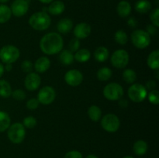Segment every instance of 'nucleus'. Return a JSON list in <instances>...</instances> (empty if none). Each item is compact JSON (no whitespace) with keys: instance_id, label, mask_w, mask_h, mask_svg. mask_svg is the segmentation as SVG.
I'll return each instance as SVG.
<instances>
[{"instance_id":"nucleus-32","label":"nucleus","mask_w":159,"mask_h":158,"mask_svg":"<svg viewBox=\"0 0 159 158\" xmlns=\"http://www.w3.org/2000/svg\"><path fill=\"white\" fill-rule=\"evenodd\" d=\"M148 100L149 102H151L152 104H153V105H158L159 103V92L158 90H152V91L149 92L148 95Z\"/></svg>"},{"instance_id":"nucleus-24","label":"nucleus","mask_w":159,"mask_h":158,"mask_svg":"<svg viewBox=\"0 0 159 158\" xmlns=\"http://www.w3.org/2000/svg\"><path fill=\"white\" fill-rule=\"evenodd\" d=\"M59 60L62 64L70 65L74 61V54L68 50H65L59 55Z\"/></svg>"},{"instance_id":"nucleus-31","label":"nucleus","mask_w":159,"mask_h":158,"mask_svg":"<svg viewBox=\"0 0 159 158\" xmlns=\"http://www.w3.org/2000/svg\"><path fill=\"white\" fill-rule=\"evenodd\" d=\"M123 78L127 83L133 84L137 80V74L134 70L126 69L123 72Z\"/></svg>"},{"instance_id":"nucleus-5","label":"nucleus","mask_w":159,"mask_h":158,"mask_svg":"<svg viewBox=\"0 0 159 158\" xmlns=\"http://www.w3.org/2000/svg\"><path fill=\"white\" fill-rule=\"evenodd\" d=\"M132 43L138 49H144L151 43V36L143 29H136L131 33Z\"/></svg>"},{"instance_id":"nucleus-4","label":"nucleus","mask_w":159,"mask_h":158,"mask_svg":"<svg viewBox=\"0 0 159 158\" xmlns=\"http://www.w3.org/2000/svg\"><path fill=\"white\" fill-rule=\"evenodd\" d=\"M20 55V50L13 45H6L0 50V59L5 64H12L16 61Z\"/></svg>"},{"instance_id":"nucleus-21","label":"nucleus","mask_w":159,"mask_h":158,"mask_svg":"<svg viewBox=\"0 0 159 158\" xmlns=\"http://www.w3.org/2000/svg\"><path fill=\"white\" fill-rule=\"evenodd\" d=\"M109 55H110V53H109L108 49L105 46H99L94 53L95 59L98 62H101V63L107 60V59L109 58Z\"/></svg>"},{"instance_id":"nucleus-13","label":"nucleus","mask_w":159,"mask_h":158,"mask_svg":"<svg viewBox=\"0 0 159 158\" xmlns=\"http://www.w3.org/2000/svg\"><path fill=\"white\" fill-rule=\"evenodd\" d=\"M41 83V79L40 75L37 73L30 72L27 74L26 78H25V87L28 91H35L40 87Z\"/></svg>"},{"instance_id":"nucleus-9","label":"nucleus","mask_w":159,"mask_h":158,"mask_svg":"<svg viewBox=\"0 0 159 158\" xmlns=\"http://www.w3.org/2000/svg\"><path fill=\"white\" fill-rule=\"evenodd\" d=\"M111 63L113 67L116 68H124L128 64L130 57L125 50H117L114 51L111 56Z\"/></svg>"},{"instance_id":"nucleus-17","label":"nucleus","mask_w":159,"mask_h":158,"mask_svg":"<svg viewBox=\"0 0 159 158\" xmlns=\"http://www.w3.org/2000/svg\"><path fill=\"white\" fill-rule=\"evenodd\" d=\"M116 10H117V13L122 18H126V17L129 16L131 12V6L128 2L124 0V1L120 2L119 4L117 5Z\"/></svg>"},{"instance_id":"nucleus-40","label":"nucleus","mask_w":159,"mask_h":158,"mask_svg":"<svg viewBox=\"0 0 159 158\" xmlns=\"http://www.w3.org/2000/svg\"><path fill=\"white\" fill-rule=\"evenodd\" d=\"M146 32L149 34L150 36H155L158 33V27L155 26L154 25L151 24L147 26V31Z\"/></svg>"},{"instance_id":"nucleus-30","label":"nucleus","mask_w":159,"mask_h":158,"mask_svg":"<svg viewBox=\"0 0 159 158\" xmlns=\"http://www.w3.org/2000/svg\"><path fill=\"white\" fill-rule=\"evenodd\" d=\"M115 41L120 45H125L128 41V37L125 31L120 29L115 33L114 35Z\"/></svg>"},{"instance_id":"nucleus-11","label":"nucleus","mask_w":159,"mask_h":158,"mask_svg":"<svg viewBox=\"0 0 159 158\" xmlns=\"http://www.w3.org/2000/svg\"><path fill=\"white\" fill-rule=\"evenodd\" d=\"M65 80L68 85L71 87L79 86L83 81V75L79 70L72 69L65 74Z\"/></svg>"},{"instance_id":"nucleus-1","label":"nucleus","mask_w":159,"mask_h":158,"mask_svg":"<svg viewBox=\"0 0 159 158\" xmlns=\"http://www.w3.org/2000/svg\"><path fill=\"white\" fill-rule=\"evenodd\" d=\"M63 46V38L57 33L51 32L45 34L40 42V50L48 55L58 54L61 51Z\"/></svg>"},{"instance_id":"nucleus-39","label":"nucleus","mask_w":159,"mask_h":158,"mask_svg":"<svg viewBox=\"0 0 159 158\" xmlns=\"http://www.w3.org/2000/svg\"><path fill=\"white\" fill-rule=\"evenodd\" d=\"M65 158H83L82 154L77 150H71L66 153Z\"/></svg>"},{"instance_id":"nucleus-2","label":"nucleus","mask_w":159,"mask_h":158,"mask_svg":"<svg viewBox=\"0 0 159 158\" xmlns=\"http://www.w3.org/2000/svg\"><path fill=\"white\" fill-rule=\"evenodd\" d=\"M51 23L50 15L43 11L35 12L29 19V24L33 29L37 31L46 30L51 26Z\"/></svg>"},{"instance_id":"nucleus-36","label":"nucleus","mask_w":159,"mask_h":158,"mask_svg":"<svg viewBox=\"0 0 159 158\" xmlns=\"http://www.w3.org/2000/svg\"><path fill=\"white\" fill-rule=\"evenodd\" d=\"M21 68L25 73H27V74H29V73L32 72L34 66H33L32 62L30 61V60H25L22 62Z\"/></svg>"},{"instance_id":"nucleus-15","label":"nucleus","mask_w":159,"mask_h":158,"mask_svg":"<svg viewBox=\"0 0 159 158\" xmlns=\"http://www.w3.org/2000/svg\"><path fill=\"white\" fill-rule=\"evenodd\" d=\"M51 67V61L47 57H40L37 59L34 64V68L37 73H44Z\"/></svg>"},{"instance_id":"nucleus-10","label":"nucleus","mask_w":159,"mask_h":158,"mask_svg":"<svg viewBox=\"0 0 159 158\" xmlns=\"http://www.w3.org/2000/svg\"><path fill=\"white\" fill-rule=\"evenodd\" d=\"M56 92L54 88L51 86H44L39 91L37 99L42 105H50L54 101Z\"/></svg>"},{"instance_id":"nucleus-7","label":"nucleus","mask_w":159,"mask_h":158,"mask_svg":"<svg viewBox=\"0 0 159 158\" xmlns=\"http://www.w3.org/2000/svg\"><path fill=\"white\" fill-rule=\"evenodd\" d=\"M128 97L134 102H141L147 98L148 91L145 86L141 84H134L129 88Z\"/></svg>"},{"instance_id":"nucleus-28","label":"nucleus","mask_w":159,"mask_h":158,"mask_svg":"<svg viewBox=\"0 0 159 158\" xmlns=\"http://www.w3.org/2000/svg\"><path fill=\"white\" fill-rule=\"evenodd\" d=\"M88 116L91 120L97 122L102 117V111L99 107L96 105H92L88 109Z\"/></svg>"},{"instance_id":"nucleus-19","label":"nucleus","mask_w":159,"mask_h":158,"mask_svg":"<svg viewBox=\"0 0 159 158\" xmlns=\"http://www.w3.org/2000/svg\"><path fill=\"white\" fill-rule=\"evenodd\" d=\"M148 65L152 70H158L159 68V50H154L149 54L147 60Z\"/></svg>"},{"instance_id":"nucleus-12","label":"nucleus","mask_w":159,"mask_h":158,"mask_svg":"<svg viewBox=\"0 0 159 158\" xmlns=\"http://www.w3.org/2000/svg\"><path fill=\"white\" fill-rule=\"evenodd\" d=\"M11 12L16 17H21L27 12L29 4L26 0H15L11 6Z\"/></svg>"},{"instance_id":"nucleus-37","label":"nucleus","mask_w":159,"mask_h":158,"mask_svg":"<svg viewBox=\"0 0 159 158\" xmlns=\"http://www.w3.org/2000/svg\"><path fill=\"white\" fill-rule=\"evenodd\" d=\"M79 47H80V41H79V39L75 38L70 41L69 48L71 52H76L77 50H79Z\"/></svg>"},{"instance_id":"nucleus-47","label":"nucleus","mask_w":159,"mask_h":158,"mask_svg":"<svg viewBox=\"0 0 159 158\" xmlns=\"http://www.w3.org/2000/svg\"><path fill=\"white\" fill-rule=\"evenodd\" d=\"M86 158H98L96 155H93V154H89L86 156Z\"/></svg>"},{"instance_id":"nucleus-33","label":"nucleus","mask_w":159,"mask_h":158,"mask_svg":"<svg viewBox=\"0 0 159 158\" xmlns=\"http://www.w3.org/2000/svg\"><path fill=\"white\" fill-rule=\"evenodd\" d=\"M23 126L27 129H33L37 125V119L33 116H27L23 119Z\"/></svg>"},{"instance_id":"nucleus-6","label":"nucleus","mask_w":159,"mask_h":158,"mask_svg":"<svg viewBox=\"0 0 159 158\" xmlns=\"http://www.w3.org/2000/svg\"><path fill=\"white\" fill-rule=\"evenodd\" d=\"M103 95L110 101H117L124 95V88L120 84L112 82L105 86L103 89Z\"/></svg>"},{"instance_id":"nucleus-35","label":"nucleus","mask_w":159,"mask_h":158,"mask_svg":"<svg viewBox=\"0 0 159 158\" xmlns=\"http://www.w3.org/2000/svg\"><path fill=\"white\" fill-rule=\"evenodd\" d=\"M11 95L13 97V99H15V100H17V101L24 100L26 97V93H25V91H23L22 89L15 90V91H12Z\"/></svg>"},{"instance_id":"nucleus-41","label":"nucleus","mask_w":159,"mask_h":158,"mask_svg":"<svg viewBox=\"0 0 159 158\" xmlns=\"http://www.w3.org/2000/svg\"><path fill=\"white\" fill-rule=\"evenodd\" d=\"M156 87V82L154 80H149L148 81L146 82V89L148 90H154Z\"/></svg>"},{"instance_id":"nucleus-49","label":"nucleus","mask_w":159,"mask_h":158,"mask_svg":"<svg viewBox=\"0 0 159 158\" xmlns=\"http://www.w3.org/2000/svg\"><path fill=\"white\" fill-rule=\"evenodd\" d=\"M124 158H134V157L131 156H124Z\"/></svg>"},{"instance_id":"nucleus-27","label":"nucleus","mask_w":159,"mask_h":158,"mask_svg":"<svg viewBox=\"0 0 159 158\" xmlns=\"http://www.w3.org/2000/svg\"><path fill=\"white\" fill-rule=\"evenodd\" d=\"M11 119L9 114L5 112L0 111V133L6 131L10 125Z\"/></svg>"},{"instance_id":"nucleus-29","label":"nucleus","mask_w":159,"mask_h":158,"mask_svg":"<svg viewBox=\"0 0 159 158\" xmlns=\"http://www.w3.org/2000/svg\"><path fill=\"white\" fill-rule=\"evenodd\" d=\"M112 70L110 69L109 68L107 67H104V68H100L99 71H97V75L98 79L101 81H108L110 77H112Z\"/></svg>"},{"instance_id":"nucleus-25","label":"nucleus","mask_w":159,"mask_h":158,"mask_svg":"<svg viewBox=\"0 0 159 158\" xmlns=\"http://www.w3.org/2000/svg\"><path fill=\"white\" fill-rule=\"evenodd\" d=\"M12 92L10 84L6 80H0V96L7 99L12 94Z\"/></svg>"},{"instance_id":"nucleus-14","label":"nucleus","mask_w":159,"mask_h":158,"mask_svg":"<svg viewBox=\"0 0 159 158\" xmlns=\"http://www.w3.org/2000/svg\"><path fill=\"white\" fill-rule=\"evenodd\" d=\"M92 31L91 26L86 23H80L76 25L74 29V35L77 39L87 38Z\"/></svg>"},{"instance_id":"nucleus-48","label":"nucleus","mask_w":159,"mask_h":158,"mask_svg":"<svg viewBox=\"0 0 159 158\" xmlns=\"http://www.w3.org/2000/svg\"><path fill=\"white\" fill-rule=\"evenodd\" d=\"M7 2H9V0H0V2L2 3H6Z\"/></svg>"},{"instance_id":"nucleus-3","label":"nucleus","mask_w":159,"mask_h":158,"mask_svg":"<svg viewBox=\"0 0 159 158\" xmlns=\"http://www.w3.org/2000/svg\"><path fill=\"white\" fill-rule=\"evenodd\" d=\"M26 136V129L20 122H16L8 128V138L15 144L21 143Z\"/></svg>"},{"instance_id":"nucleus-20","label":"nucleus","mask_w":159,"mask_h":158,"mask_svg":"<svg viewBox=\"0 0 159 158\" xmlns=\"http://www.w3.org/2000/svg\"><path fill=\"white\" fill-rule=\"evenodd\" d=\"M148 146L147 143L142 139H140L134 143L133 150L135 154H137L138 156H143L148 151Z\"/></svg>"},{"instance_id":"nucleus-8","label":"nucleus","mask_w":159,"mask_h":158,"mask_svg":"<svg viewBox=\"0 0 159 158\" xmlns=\"http://www.w3.org/2000/svg\"><path fill=\"white\" fill-rule=\"evenodd\" d=\"M120 125V121L115 114H107L101 120V126L104 130L109 133H115L117 131Z\"/></svg>"},{"instance_id":"nucleus-16","label":"nucleus","mask_w":159,"mask_h":158,"mask_svg":"<svg viewBox=\"0 0 159 158\" xmlns=\"http://www.w3.org/2000/svg\"><path fill=\"white\" fill-rule=\"evenodd\" d=\"M73 27V22L68 18L61 19L60 21L57 23V29L59 33H68L71 30Z\"/></svg>"},{"instance_id":"nucleus-43","label":"nucleus","mask_w":159,"mask_h":158,"mask_svg":"<svg viewBox=\"0 0 159 158\" xmlns=\"http://www.w3.org/2000/svg\"><path fill=\"white\" fill-rule=\"evenodd\" d=\"M120 102H119V105L120 106L122 107V108H126V107H127V105H128V102H127V101L126 100V99H124L121 98L120 99H119Z\"/></svg>"},{"instance_id":"nucleus-45","label":"nucleus","mask_w":159,"mask_h":158,"mask_svg":"<svg viewBox=\"0 0 159 158\" xmlns=\"http://www.w3.org/2000/svg\"><path fill=\"white\" fill-rule=\"evenodd\" d=\"M4 66H3L2 64L0 63V78H1L2 76L3 75V73H4Z\"/></svg>"},{"instance_id":"nucleus-38","label":"nucleus","mask_w":159,"mask_h":158,"mask_svg":"<svg viewBox=\"0 0 159 158\" xmlns=\"http://www.w3.org/2000/svg\"><path fill=\"white\" fill-rule=\"evenodd\" d=\"M39 104H40V102H39L38 99H35V98H33V99H29L27 101V102H26V107L30 110H35L38 108Z\"/></svg>"},{"instance_id":"nucleus-26","label":"nucleus","mask_w":159,"mask_h":158,"mask_svg":"<svg viewBox=\"0 0 159 158\" xmlns=\"http://www.w3.org/2000/svg\"><path fill=\"white\" fill-rule=\"evenodd\" d=\"M12 15V12L9 6L6 5H0V23H6L9 21Z\"/></svg>"},{"instance_id":"nucleus-18","label":"nucleus","mask_w":159,"mask_h":158,"mask_svg":"<svg viewBox=\"0 0 159 158\" xmlns=\"http://www.w3.org/2000/svg\"><path fill=\"white\" fill-rule=\"evenodd\" d=\"M65 6L64 4V2L62 1H59V0H57V1L52 2L51 3V5L48 7V10L51 15H61L62 12L65 11Z\"/></svg>"},{"instance_id":"nucleus-34","label":"nucleus","mask_w":159,"mask_h":158,"mask_svg":"<svg viewBox=\"0 0 159 158\" xmlns=\"http://www.w3.org/2000/svg\"><path fill=\"white\" fill-rule=\"evenodd\" d=\"M150 20L152 22V25H154L156 27L159 26V9L156 8L154 9L150 15Z\"/></svg>"},{"instance_id":"nucleus-23","label":"nucleus","mask_w":159,"mask_h":158,"mask_svg":"<svg viewBox=\"0 0 159 158\" xmlns=\"http://www.w3.org/2000/svg\"><path fill=\"white\" fill-rule=\"evenodd\" d=\"M152 9V4L148 0H138L135 4V9L141 14L148 12Z\"/></svg>"},{"instance_id":"nucleus-46","label":"nucleus","mask_w":159,"mask_h":158,"mask_svg":"<svg viewBox=\"0 0 159 158\" xmlns=\"http://www.w3.org/2000/svg\"><path fill=\"white\" fill-rule=\"evenodd\" d=\"M40 2L44 3V4H48V3H51L54 0H39Z\"/></svg>"},{"instance_id":"nucleus-44","label":"nucleus","mask_w":159,"mask_h":158,"mask_svg":"<svg viewBox=\"0 0 159 158\" xmlns=\"http://www.w3.org/2000/svg\"><path fill=\"white\" fill-rule=\"evenodd\" d=\"M4 68L6 69V71H12V64H6V67H5Z\"/></svg>"},{"instance_id":"nucleus-22","label":"nucleus","mask_w":159,"mask_h":158,"mask_svg":"<svg viewBox=\"0 0 159 158\" xmlns=\"http://www.w3.org/2000/svg\"><path fill=\"white\" fill-rule=\"evenodd\" d=\"M91 57V53L88 49H79L75 52V54L74 55V59H75L78 62L80 63H85L87 62Z\"/></svg>"},{"instance_id":"nucleus-42","label":"nucleus","mask_w":159,"mask_h":158,"mask_svg":"<svg viewBox=\"0 0 159 158\" xmlns=\"http://www.w3.org/2000/svg\"><path fill=\"white\" fill-rule=\"evenodd\" d=\"M127 24L130 26L131 28H135L138 26V21L134 17H130L127 20Z\"/></svg>"}]
</instances>
